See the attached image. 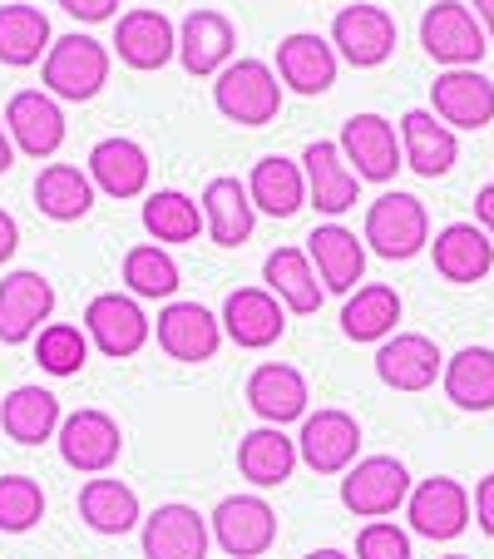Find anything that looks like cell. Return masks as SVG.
Masks as SVG:
<instances>
[{
  "label": "cell",
  "mask_w": 494,
  "mask_h": 559,
  "mask_svg": "<svg viewBox=\"0 0 494 559\" xmlns=\"http://www.w3.org/2000/svg\"><path fill=\"white\" fill-rule=\"evenodd\" d=\"M213 105L222 119L242 129H263L282 115V85L263 60H232L228 70L213 80Z\"/></svg>",
  "instance_id": "cell-1"
},
{
  "label": "cell",
  "mask_w": 494,
  "mask_h": 559,
  "mask_svg": "<svg viewBox=\"0 0 494 559\" xmlns=\"http://www.w3.org/2000/svg\"><path fill=\"white\" fill-rule=\"evenodd\" d=\"M40 74H45V90H50L55 99L85 105V99H95L99 90L109 85V50L80 31L60 35V40L50 45V55H45Z\"/></svg>",
  "instance_id": "cell-2"
},
{
  "label": "cell",
  "mask_w": 494,
  "mask_h": 559,
  "mask_svg": "<svg viewBox=\"0 0 494 559\" xmlns=\"http://www.w3.org/2000/svg\"><path fill=\"white\" fill-rule=\"evenodd\" d=\"M366 243L386 263H406L431 243V213L415 193H381L366 209Z\"/></svg>",
  "instance_id": "cell-3"
},
{
  "label": "cell",
  "mask_w": 494,
  "mask_h": 559,
  "mask_svg": "<svg viewBox=\"0 0 494 559\" xmlns=\"http://www.w3.org/2000/svg\"><path fill=\"white\" fill-rule=\"evenodd\" d=\"M421 45L431 60H441L445 70H474L490 50V35H484L480 15L460 0H435L431 11L421 15Z\"/></svg>",
  "instance_id": "cell-4"
},
{
  "label": "cell",
  "mask_w": 494,
  "mask_h": 559,
  "mask_svg": "<svg viewBox=\"0 0 494 559\" xmlns=\"http://www.w3.org/2000/svg\"><path fill=\"white\" fill-rule=\"evenodd\" d=\"M410 490H415L410 486V471L396 455H366L341 480V506L361 520H381V515H396L410 500Z\"/></svg>",
  "instance_id": "cell-5"
},
{
  "label": "cell",
  "mask_w": 494,
  "mask_h": 559,
  "mask_svg": "<svg viewBox=\"0 0 494 559\" xmlns=\"http://www.w3.org/2000/svg\"><path fill=\"white\" fill-rule=\"evenodd\" d=\"M208 525H213V539L232 559H263L277 545V515L263 496H228L208 515Z\"/></svg>",
  "instance_id": "cell-6"
},
{
  "label": "cell",
  "mask_w": 494,
  "mask_h": 559,
  "mask_svg": "<svg viewBox=\"0 0 494 559\" xmlns=\"http://www.w3.org/2000/svg\"><path fill=\"white\" fill-rule=\"evenodd\" d=\"M341 154L366 183H390L396 169L406 164V148L396 144V124L381 115H351L341 124Z\"/></svg>",
  "instance_id": "cell-7"
},
{
  "label": "cell",
  "mask_w": 494,
  "mask_h": 559,
  "mask_svg": "<svg viewBox=\"0 0 494 559\" xmlns=\"http://www.w3.org/2000/svg\"><path fill=\"white\" fill-rule=\"evenodd\" d=\"M361 451V426L351 412H337V406H326V412L306 416L302 421V436H297V455L312 465L316 475H341L351 471Z\"/></svg>",
  "instance_id": "cell-8"
},
{
  "label": "cell",
  "mask_w": 494,
  "mask_h": 559,
  "mask_svg": "<svg viewBox=\"0 0 494 559\" xmlns=\"http://www.w3.org/2000/svg\"><path fill=\"white\" fill-rule=\"evenodd\" d=\"M332 45L341 50V60L357 70H376L396 55V21L381 5H347L332 21Z\"/></svg>",
  "instance_id": "cell-9"
},
{
  "label": "cell",
  "mask_w": 494,
  "mask_h": 559,
  "mask_svg": "<svg viewBox=\"0 0 494 559\" xmlns=\"http://www.w3.org/2000/svg\"><path fill=\"white\" fill-rule=\"evenodd\" d=\"M85 332L105 357H134L144 352L148 342V317L138 307V297H124V293H99L95 302L85 307Z\"/></svg>",
  "instance_id": "cell-10"
},
{
  "label": "cell",
  "mask_w": 494,
  "mask_h": 559,
  "mask_svg": "<svg viewBox=\"0 0 494 559\" xmlns=\"http://www.w3.org/2000/svg\"><path fill=\"white\" fill-rule=\"evenodd\" d=\"M55 312V287L40 273L21 267L0 283V342L5 347H21V342L40 337V322H50Z\"/></svg>",
  "instance_id": "cell-11"
},
{
  "label": "cell",
  "mask_w": 494,
  "mask_h": 559,
  "mask_svg": "<svg viewBox=\"0 0 494 559\" xmlns=\"http://www.w3.org/2000/svg\"><path fill=\"white\" fill-rule=\"evenodd\" d=\"M406 520L425 539H455L470 525V490L460 480H450V475H431V480H421V486L410 490Z\"/></svg>",
  "instance_id": "cell-12"
},
{
  "label": "cell",
  "mask_w": 494,
  "mask_h": 559,
  "mask_svg": "<svg viewBox=\"0 0 494 559\" xmlns=\"http://www.w3.org/2000/svg\"><path fill=\"white\" fill-rule=\"evenodd\" d=\"M124 451V436H119V421L109 412H74L64 416L60 426V455L70 471L80 475H105L109 465Z\"/></svg>",
  "instance_id": "cell-13"
},
{
  "label": "cell",
  "mask_w": 494,
  "mask_h": 559,
  "mask_svg": "<svg viewBox=\"0 0 494 559\" xmlns=\"http://www.w3.org/2000/svg\"><path fill=\"white\" fill-rule=\"evenodd\" d=\"M282 332H287V312L277 293H267V287H238V293H228V302H222V337H232L248 352H263Z\"/></svg>",
  "instance_id": "cell-14"
},
{
  "label": "cell",
  "mask_w": 494,
  "mask_h": 559,
  "mask_svg": "<svg viewBox=\"0 0 494 559\" xmlns=\"http://www.w3.org/2000/svg\"><path fill=\"white\" fill-rule=\"evenodd\" d=\"M302 174H306V199L316 203V213H347L357 209V169L347 164V154H341V144H332V139H312L302 154Z\"/></svg>",
  "instance_id": "cell-15"
},
{
  "label": "cell",
  "mask_w": 494,
  "mask_h": 559,
  "mask_svg": "<svg viewBox=\"0 0 494 559\" xmlns=\"http://www.w3.org/2000/svg\"><path fill=\"white\" fill-rule=\"evenodd\" d=\"M376 377L390 391H425L435 386V377H445V357L425 332H396L376 352Z\"/></svg>",
  "instance_id": "cell-16"
},
{
  "label": "cell",
  "mask_w": 494,
  "mask_h": 559,
  "mask_svg": "<svg viewBox=\"0 0 494 559\" xmlns=\"http://www.w3.org/2000/svg\"><path fill=\"white\" fill-rule=\"evenodd\" d=\"M158 347L173 361H213L222 347V317L198 302H169L158 312Z\"/></svg>",
  "instance_id": "cell-17"
},
{
  "label": "cell",
  "mask_w": 494,
  "mask_h": 559,
  "mask_svg": "<svg viewBox=\"0 0 494 559\" xmlns=\"http://www.w3.org/2000/svg\"><path fill=\"white\" fill-rule=\"evenodd\" d=\"M213 525L193 506H158L144 520V559H208Z\"/></svg>",
  "instance_id": "cell-18"
},
{
  "label": "cell",
  "mask_w": 494,
  "mask_h": 559,
  "mask_svg": "<svg viewBox=\"0 0 494 559\" xmlns=\"http://www.w3.org/2000/svg\"><path fill=\"white\" fill-rule=\"evenodd\" d=\"M5 129H11L15 148L31 158H50L64 144V109L50 90H21L5 105Z\"/></svg>",
  "instance_id": "cell-19"
},
{
  "label": "cell",
  "mask_w": 494,
  "mask_h": 559,
  "mask_svg": "<svg viewBox=\"0 0 494 559\" xmlns=\"http://www.w3.org/2000/svg\"><path fill=\"white\" fill-rule=\"evenodd\" d=\"M277 74H282V85L297 90V95H326V90L337 85V45L322 40L312 31H297L277 45Z\"/></svg>",
  "instance_id": "cell-20"
},
{
  "label": "cell",
  "mask_w": 494,
  "mask_h": 559,
  "mask_svg": "<svg viewBox=\"0 0 494 559\" xmlns=\"http://www.w3.org/2000/svg\"><path fill=\"white\" fill-rule=\"evenodd\" d=\"M431 115L450 129H484L494 119V85L480 70H445L431 85Z\"/></svg>",
  "instance_id": "cell-21"
},
{
  "label": "cell",
  "mask_w": 494,
  "mask_h": 559,
  "mask_svg": "<svg viewBox=\"0 0 494 559\" xmlns=\"http://www.w3.org/2000/svg\"><path fill=\"white\" fill-rule=\"evenodd\" d=\"M306 258H312L316 277H322V293H341L351 297L366 273V248L357 243V233L341 228V223H326L306 238Z\"/></svg>",
  "instance_id": "cell-22"
},
{
  "label": "cell",
  "mask_w": 494,
  "mask_h": 559,
  "mask_svg": "<svg viewBox=\"0 0 494 559\" xmlns=\"http://www.w3.org/2000/svg\"><path fill=\"white\" fill-rule=\"evenodd\" d=\"M400 148H406V169H415L421 179H445L460 158V139L445 119H435L431 109H410L400 119Z\"/></svg>",
  "instance_id": "cell-23"
},
{
  "label": "cell",
  "mask_w": 494,
  "mask_h": 559,
  "mask_svg": "<svg viewBox=\"0 0 494 559\" xmlns=\"http://www.w3.org/2000/svg\"><path fill=\"white\" fill-rule=\"evenodd\" d=\"M435 273L445 277V283H480V277H490L494 267V238L480 228V223H450V228L435 233Z\"/></svg>",
  "instance_id": "cell-24"
},
{
  "label": "cell",
  "mask_w": 494,
  "mask_h": 559,
  "mask_svg": "<svg viewBox=\"0 0 494 559\" xmlns=\"http://www.w3.org/2000/svg\"><path fill=\"white\" fill-rule=\"evenodd\" d=\"M115 50L129 70H164L179 55V31L169 25L164 11H129L119 15Z\"/></svg>",
  "instance_id": "cell-25"
},
{
  "label": "cell",
  "mask_w": 494,
  "mask_h": 559,
  "mask_svg": "<svg viewBox=\"0 0 494 559\" xmlns=\"http://www.w3.org/2000/svg\"><path fill=\"white\" fill-rule=\"evenodd\" d=\"M232 45H238V31L222 11H193L179 31V60L189 74H222L232 64Z\"/></svg>",
  "instance_id": "cell-26"
},
{
  "label": "cell",
  "mask_w": 494,
  "mask_h": 559,
  "mask_svg": "<svg viewBox=\"0 0 494 559\" xmlns=\"http://www.w3.org/2000/svg\"><path fill=\"white\" fill-rule=\"evenodd\" d=\"M203 223H208V238L218 248H242L253 238V223H257V203L248 193V183L238 179H213L203 189Z\"/></svg>",
  "instance_id": "cell-27"
},
{
  "label": "cell",
  "mask_w": 494,
  "mask_h": 559,
  "mask_svg": "<svg viewBox=\"0 0 494 559\" xmlns=\"http://www.w3.org/2000/svg\"><path fill=\"white\" fill-rule=\"evenodd\" d=\"M248 402L263 416L267 426H287V421H306V377L297 367L267 361L248 377Z\"/></svg>",
  "instance_id": "cell-28"
},
{
  "label": "cell",
  "mask_w": 494,
  "mask_h": 559,
  "mask_svg": "<svg viewBox=\"0 0 494 559\" xmlns=\"http://www.w3.org/2000/svg\"><path fill=\"white\" fill-rule=\"evenodd\" d=\"M89 179L95 189H105L109 199H138L148 189V154L134 139H99L89 148Z\"/></svg>",
  "instance_id": "cell-29"
},
{
  "label": "cell",
  "mask_w": 494,
  "mask_h": 559,
  "mask_svg": "<svg viewBox=\"0 0 494 559\" xmlns=\"http://www.w3.org/2000/svg\"><path fill=\"white\" fill-rule=\"evenodd\" d=\"M297 461H302L297 441H287L282 426H257V431H248L238 445V471H242V480H253L257 490H273V486H282V480H292Z\"/></svg>",
  "instance_id": "cell-30"
},
{
  "label": "cell",
  "mask_w": 494,
  "mask_h": 559,
  "mask_svg": "<svg viewBox=\"0 0 494 559\" xmlns=\"http://www.w3.org/2000/svg\"><path fill=\"white\" fill-rule=\"evenodd\" d=\"M64 416L60 402H55L45 386H15L5 402H0V431L21 445H40L50 436H60Z\"/></svg>",
  "instance_id": "cell-31"
},
{
  "label": "cell",
  "mask_w": 494,
  "mask_h": 559,
  "mask_svg": "<svg viewBox=\"0 0 494 559\" xmlns=\"http://www.w3.org/2000/svg\"><path fill=\"white\" fill-rule=\"evenodd\" d=\"M35 209L55 223H80L95 209V179L74 164H50L35 179Z\"/></svg>",
  "instance_id": "cell-32"
},
{
  "label": "cell",
  "mask_w": 494,
  "mask_h": 559,
  "mask_svg": "<svg viewBox=\"0 0 494 559\" xmlns=\"http://www.w3.org/2000/svg\"><path fill=\"white\" fill-rule=\"evenodd\" d=\"M80 520H85L95 535H129L134 525H144V510H138V496L124 486V480H85L80 490Z\"/></svg>",
  "instance_id": "cell-33"
},
{
  "label": "cell",
  "mask_w": 494,
  "mask_h": 559,
  "mask_svg": "<svg viewBox=\"0 0 494 559\" xmlns=\"http://www.w3.org/2000/svg\"><path fill=\"white\" fill-rule=\"evenodd\" d=\"M50 21L40 5H0V64L25 70L50 55Z\"/></svg>",
  "instance_id": "cell-34"
},
{
  "label": "cell",
  "mask_w": 494,
  "mask_h": 559,
  "mask_svg": "<svg viewBox=\"0 0 494 559\" xmlns=\"http://www.w3.org/2000/svg\"><path fill=\"white\" fill-rule=\"evenodd\" d=\"M248 193H253V203L263 213L292 218V213L306 203V174H302V164H292V158L267 154V158H257L253 179H248Z\"/></svg>",
  "instance_id": "cell-35"
},
{
  "label": "cell",
  "mask_w": 494,
  "mask_h": 559,
  "mask_svg": "<svg viewBox=\"0 0 494 559\" xmlns=\"http://www.w3.org/2000/svg\"><path fill=\"white\" fill-rule=\"evenodd\" d=\"M396 322H400V297L386 283L357 287L347 297V307H341V332L351 342H386L396 332Z\"/></svg>",
  "instance_id": "cell-36"
},
{
  "label": "cell",
  "mask_w": 494,
  "mask_h": 559,
  "mask_svg": "<svg viewBox=\"0 0 494 559\" xmlns=\"http://www.w3.org/2000/svg\"><path fill=\"white\" fill-rule=\"evenodd\" d=\"M445 396L460 412H494V352L490 347H465L445 361Z\"/></svg>",
  "instance_id": "cell-37"
},
{
  "label": "cell",
  "mask_w": 494,
  "mask_h": 559,
  "mask_svg": "<svg viewBox=\"0 0 494 559\" xmlns=\"http://www.w3.org/2000/svg\"><path fill=\"white\" fill-rule=\"evenodd\" d=\"M263 277H267V293H277L287 307H292V312L312 317L316 307H322L316 267H312V258H306L302 248H277V253H267Z\"/></svg>",
  "instance_id": "cell-38"
},
{
  "label": "cell",
  "mask_w": 494,
  "mask_h": 559,
  "mask_svg": "<svg viewBox=\"0 0 494 559\" xmlns=\"http://www.w3.org/2000/svg\"><path fill=\"white\" fill-rule=\"evenodd\" d=\"M144 228L154 243H193L198 228H208V223H203V209L189 193L158 189V193H148V203H144Z\"/></svg>",
  "instance_id": "cell-39"
},
{
  "label": "cell",
  "mask_w": 494,
  "mask_h": 559,
  "mask_svg": "<svg viewBox=\"0 0 494 559\" xmlns=\"http://www.w3.org/2000/svg\"><path fill=\"white\" fill-rule=\"evenodd\" d=\"M124 283L134 297H173L179 293V263L158 243H138L124 253Z\"/></svg>",
  "instance_id": "cell-40"
},
{
  "label": "cell",
  "mask_w": 494,
  "mask_h": 559,
  "mask_svg": "<svg viewBox=\"0 0 494 559\" xmlns=\"http://www.w3.org/2000/svg\"><path fill=\"white\" fill-rule=\"evenodd\" d=\"M35 361H40L50 377H74V371L89 361V332L70 328V322H50V328L35 337Z\"/></svg>",
  "instance_id": "cell-41"
},
{
  "label": "cell",
  "mask_w": 494,
  "mask_h": 559,
  "mask_svg": "<svg viewBox=\"0 0 494 559\" xmlns=\"http://www.w3.org/2000/svg\"><path fill=\"white\" fill-rule=\"evenodd\" d=\"M45 515V490L31 475H0V530L5 535H25Z\"/></svg>",
  "instance_id": "cell-42"
},
{
  "label": "cell",
  "mask_w": 494,
  "mask_h": 559,
  "mask_svg": "<svg viewBox=\"0 0 494 559\" xmlns=\"http://www.w3.org/2000/svg\"><path fill=\"white\" fill-rule=\"evenodd\" d=\"M357 559H410V535L390 520H371L357 535Z\"/></svg>",
  "instance_id": "cell-43"
},
{
  "label": "cell",
  "mask_w": 494,
  "mask_h": 559,
  "mask_svg": "<svg viewBox=\"0 0 494 559\" xmlns=\"http://www.w3.org/2000/svg\"><path fill=\"white\" fill-rule=\"evenodd\" d=\"M60 5L74 15V21H85V25H99V21H109V15L119 11V0H60Z\"/></svg>",
  "instance_id": "cell-44"
},
{
  "label": "cell",
  "mask_w": 494,
  "mask_h": 559,
  "mask_svg": "<svg viewBox=\"0 0 494 559\" xmlns=\"http://www.w3.org/2000/svg\"><path fill=\"white\" fill-rule=\"evenodd\" d=\"M474 520H480V530L494 539V475H484L480 486H474Z\"/></svg>",
  "instance_id": "cell-45"
},
{
  "label": "cell",
  "mask_w": 494,
  "mask_h": 559,
  "mask_svg": "<svg viewBox=\"0 0 494 559\" xmlns=\"http://www.w3.org/2000/svg\"><path fill=\"white\" fill-rule=\"evenodd\" d=\"M15 248H21V228H15V218L5 209H0V263H11Z\"/></svg>",
  "instance_id": "cell-46"
},
{
  "label": "cell",
  "mask_w": 494,
  "mask_h": 559,
  "mask_svg": "<svg viewBox=\"0 0 494 559\" xmlns=\"http://www.w3.org/2000/svg\"><path fill=\"white\" fill-rule=\"evenodd\" d=\"M474 218H480V228L494 238V183H484V189L474 193Z\"/></svg>",
  "instance_id": "cell-47"
},
{
  "label": "cell",
  "mask_w": 494,
  "mask_h": 559,
  "mask_svg": "<svg viewBox=\"0 0 494 559\" xmlns=\"http://www.w3.org/2000/svg\"><path fill=\"white\" fill-rule=\"evenodd\" d=\"M11 164H15V139H11V129L0 124V174H11Z\"/></svg>",
  "instance_id": "cell-48"
},
{
  "label": "cell",
  "mask_w": 494,
  "mask_h": 559,
  "mask_svg": "<svg viewBox=\"0 0 494 559\" xmlns=\"http://www.w3.org/2000/svg\"><path fill=\"white\" fill-rule=\"evenodd\" d=\"M474 15H480L484 35H490V40H494V0H474Z\"/></svg>",
  "instance_id": "cell-49"
},
{
  "label": "cell",
  "mask_w": 494,
  "mask_h": 559,
  "mask_svg": "<svg viewBox=\"0 0 494 559\" xmlns=\"http://www.w3.org/2000/svg\"><path fill=\"white\" fill-rule=\"evenodd\" d=\"M306 559H347V555H341V549H312Z\"/></svg>",
  "instance_id": "cell-50"
},
{
  "label": "cell",
  "mask_w": 494,
  "mask_h": 559,
  "mask_svg": "<svg viewBox=\"0 0 494 559\" xmlns=\"http://www.w3.org/2000/svg\"><path fill=\"white\" fill-rule=\"evenodd\" d=\"M445 559H465V555H445Z\"/></svg>",
  "instance_id": "cell-51"
}]
</instances>
